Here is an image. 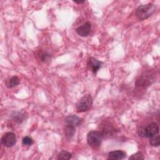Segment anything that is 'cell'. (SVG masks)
<instances>
[{
    "mask_svg": "<svg viewBox=\"0 0 160 160\" xmlns=\"http://www.w3.org/2000/svg\"><path fill=\"white\" fill-rule=\"evenodd\" d=\"M156 11V6L152 3L141 5L136 11V16L139 20H144L149 18Z\"/></svg>",
    "mask_w": 160,
    "mask_h": 160,
    "instance_id": "1",
    "label": "cell"
},
{
    "mask_svg": "<svg viewBox=\"0 0 160 160\" xmlns=\"http://www.w3.org/2000/svg\"><path fill=\"white\" fill-rule=\"evenodd\" d=\"M159 126L156 122H151L147 126H142L139 128L138 134L142 138H150L158 134Z\"/></svg>",
    "mask_w": 160,
    "mask_h": 160,
    "instance_id": "2",
    "label": "cell"
},
{
    "mask_svg": "<svg viewBox=\"0 0 160 160\" xmlns=\"http://www.w3.org/2000/svg\"><path fill=\"white\" fill-rule=\"evenodd\" d=\"M104 138L103 134L100 131H91L87 135L88 144L93 149L98 148Z\"/></svg>",
    "mask_w": 160,
    "mask_h": 160,
    "instance_id": "3",
    "label": "cell"
},
{
    "mask_svg": "<svg viewBox=\"0 0 160 160\" xmlns=\"http://www.w3.org/2000/svg\"><path fill=\"white\" fill-rule=\"evenodd\" d=\"M154 80V74L150 71H146L140 75L136 81V86L138 87L146 88L151 85Z\"/></svg>",
    "mask_w": 160,
    "mask_h": 160,
    "instance_id": "4",
    "label": "cell"
},
{
    "mask_svg": "<svg viewBox=\"0 0 160 160\" xmlns=\"http://www.w3.org/2000/svg\"><path fill=\"white\" fill-rule=\"evenodd\" d=\"M92 105V99L90 94L84 95L82 97L76 105L78 112H82L88 111Z\"/></svg>",
    "mask_w": 160,
    "mask_h": 160,
    "instance_id": "5",
    "label": "cell"
},
{
    "mask_svg": "<svg viewBox=\"0 0 160 160\" xmlns=\"http://www.w3.org/2000/svg\"><path fill=\"white\" fill-rule=\"evenodd\" d=\"M1 143L7 148H11L16 143V134L12 132L5 133L1 138Z\"/></svg>",
    "mask_w": 160,
    "mask_h": 160,
    "instance_id": "6",
    "label": "cell"
},
{
    "mask_svg": "<svg viewBox=\"0 0 160 160\" xmlns=\"http://www.w3.org/2000/svg\"><path fill=\"white\" fill-rule=\"evenodd\" d=\"M91 29V24L89 22H86L82 24L81 26H79L76 29V33L81 36V37H86L88 36Z\"/></svg>",
    "mask_w": 160,
    "mask_h": 160,
    "instance_id": "7",
    "label": "cell"
},
{
    "mask_svg": "<svg viewBox=\"0 0 160 160\" xmlns=\"http://www.w3.org/2000/svg\"><path fill=\"white\" fill-rule=\"evenodd\" d=\"M88 66L91 71L95 74L101 68L102 62L94 58H90L88 60Z\"/></svg>",
    "mask_w": 160,
    "mask_h": 160,
    "instance_id": "8",
    "label": "cell"
},
{
    "mask_svg": "<svg viewBox=\"0 0 160 160\" xmlns=\"http://www.w3.org/2000/svg\"><path fill=\"white\" fill-rule=\"evenodd\" d=\"M65 121L67 124L76 128L81 124L82 122V119L76 115L70 114L66 118Z\"/></svg>",
    "mask_w": 160,
    "mask_h": 160,
    "instance_id": "9",
    "label": "cell"
},
{
    "mask_svg": "<svg viewBox=\"0 0 160 160\" xmlns=\"http://www.w3.org/2000/svg\"><path fill=\"white\" fill-rule=\"evenodd\" d=\"M126 157V153L123 151L117 150L111 151L108 153V159L110 160H121Z\"/></svg>",
    "mask_w": 160,
    "mask_h": 160,
    "instance_id": "10",
    "label": "cell"
},
{
    "mask_svg": "<svg viewBox=\"0 0 160 160\" xmlns=\"http://www.w3.org/2000/svg\"><path fill=\"white\" fill-rule=\"evenodd\" d=\"M20 79L16 76H13L6 81V86L8 88H12L18 86L19 83Z\"/></svg>",
    "mask_w": 160,
    "mask_h": 160,
    "instance_id": "11",
    "label": "cell"
},
{
    "mask_svg": "<svg viewBox=\"0 0 160 160\" xmlns=\"http://www.w3.org/2000/svg\"><path fill=\"white\" fill-rule=\"evenodd\" d=\"M10 117L12 119L18 123L22 122L26 119L24 114L22 113L21 112H12Z\"/></svg>",
    "mask_w": 160,
    "mask_h": 160,
    "instance_id": "12",
    "label": "cell"
},
{
    "mask_svg": "<svg viewBox=\"0 0 160 160\" xmlns=\"http://www.w3.org/2000/svg\"><path fill=\"white\" fill-rule=\"evenodd\" d=\"M64 131L65 136L68 139H71L75 133V128L72 126L66 124V126L64 127Z\"/></svg>",
    "mask_w": 160,
    "mask_h": 160,
    "instance_id": "13",
    "label": "cell"
},
{
    "mask_svg": "<svg viewBox=\"0 0 160 160\" xmlns=\"http://www.w3.org/2000/svg\"><path fill=\"white\" fill-rule=\"evenodd\" d=\"M149 144L152 146H159L160 144V137L158 134L149 138Z\"/></svg>",
    "mask_w": 160,
    "mask_h": 160,
    "instance_id": "14",
    "label": "cell"
},
{
    "mask_svg": "<svg viewBox=\"0 0 160 160\" xmlns=\"http://www.w3.org/2000/svg\"><path fill=\"white\" fill-rule=\"evenodd\" d=\"M72 158V154L69 152L66 151H61L57 157L58 159H62V160H68Z\"/></svg>",
    "mask_w": 160,
    "mask_h": 160,
    "instance_id": "15",
    "label": "cell"
},
{
    "mask_svg": "<svg viewBox=\"0 0 160 160\" xmlns=\"http://www.w3.org/2000/svg\"><path fill=\"white\" fill-rule=\"evenodd\" d=\"M38 56L41 61L46 62L51 59V55L49 53L44 51H41L38 53Z\"/></svg>",
    "mask_w": 160,
    "mask_h": 160,
    "instance_id": "16",
    "label": "cell"
},
{
    "mask_svg": "<svg viewBox=\"0 0 160 160\" xmlns=\"http://www.w3.org/2000/svg\"><path fill=\"white\" fill-rule=\"evenodd\" d=\"M144 159V156L141 152H137L136 153L133 154L129 158V159H132V160H141Z\"/></svg>",
    "mask_w": 160,
    "mask_h": 160,
    "instance_id": "17",
    "label": "cell"
},
{
    "mask_svg": "<svg viewBox=\"0 0 160 160\" xmlns=\"http://www.w3.org/2000/svg\"><path fill=\"white\" fill-rule=\"evenodd\" d=\"M34 143L33 139L29 137V136H25L23 138L22 140V144L24 146H31Z\"/></svg>",
    "mask_w": 160,
    "mask_h": 160,
    "instance_id": "18",
    "label": "cell"
},
{
    "mask_svg": "<svg viewBox=\"0 0 160 160\" xmlns=\"http://www.w3.org/2000/svg\"><path fill=\"white\" fill-rule=\"evenodd\" d=\"M75 3H77V4H82L84 3L85 1H73Z\"/></svg>",
    "mask_w": 160,
    "mask_h": 160,
    "instance_id": "19",
    "label": "cell"
}]
</instances>
